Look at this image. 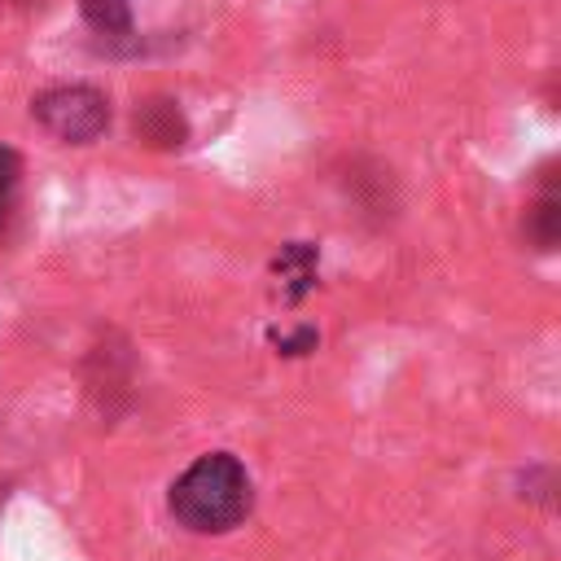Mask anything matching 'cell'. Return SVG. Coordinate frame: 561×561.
<instances>
[{"instance_id": "cell-4", "label": "cell", "mask_w": 561, "mask_h": 561, "mask_svg": "<svg viewBox=\"0 0 561 561\" xmlns=\"http://www.w3.org/2000/svg\"><path fill=\"white\" fill-rule=\"evenodd\" d=\"M316 263H320L316 245H307V241L280 245V254L272 259V272H276V285H280L285 302H298V298L316 285Z\"/></svg>"}, {"instance_id": "cell-9", "label": "cell", "mask_w": 561, "mask_h": 561, "mask_svg": "<svg viewBox=\"0 0 561 561\" xmlns=\"http://www.w3.org/2000/svg\"><path fill=\"white\" fill-rule=\"evenodd\" d=\"M9 224H13V197H0V237L9 232Z\"/></svg>"}, {"instance_id": "cell-1", "label": "cell", "mask_w": 561, "mask_h": 561, "mask_svg": "<svg viewBox=\"0 0 561 561\" xmlns=\"http://www.w3.org/2000/svg\"><path fill=\"white\" fill-rule=\"evenodd\" d=\"M171 517L193 535H224L250 517L254 482L245 465L228 451L197 456L175 482H171Z\"/></svg>"}, {"instance_id": "cell-5", "label": "cell", "mask_w": 561, "mask_h": 561, "mask_svg": "<svg viewBox=\"0 0 561 561\" xmlns=\"http://www.w3.org/2000/svg\"><path fill=\"white\" fill-rule=\"evenodd\" d=\"M79 9H83V22L105 44H118L131 35V0H79Z\"/></svg>"}, {"instance_id": "cell-8", "label": "cell", "mask_w": 561, "mask_h": 561, "mask_svg": "<svg viewBox=\"0 0 561 561\" xmlns=\"http://www.w3.org/2000/svg\"><path fill=\"white\" fill-rule=\"evenodd\" d=\"M272 342H276V351H280V355H307V351H316V342H320V337H316V329H298V333H285V337L276 333Z\"/></svg>"}, {"instance_id": "cell-2", "label": "cell", "mask_w": 561, "mask_h": 561, "mask_svg": "<svg viewBox=\"0 0 561 561\" xmlns=\"http://www.w3.org/2000/svg\"><path fill=\"white\" fill-rule=\"evenodd\" d=\"M31 114L39 118V127L66 145H88L110 127V101L105 92L88 88V83H61L48 88L31 101Z\"/></svg>"}, {"instance_id": "cell-6", "label": "cell", "mask_w": 561, "mask_h": 561, "mask_svg": "<svg viewBox=\"0 0 561 561\" xmlns=\"http://www.w3.org/2000/svg\"><path fill=\"white\" fill-rule=\"evenodd\" d=\"M526 237L535 241V250H552L561 237V202L552 193H543L530 210H526Z\"/></svg>"}, {"instance_id": "cell-3", "label": "cell", "mask_w": 561, "mask_h": 561, "mask_svg": "<svg viewBox=\"0 0 561 561\" xmlns=\"http://www.w3.org/2000/svg\"><path fill=\"white\" fill-rule=\"evenodd\" d=\"M136 136H140L145 145H153V149H175V145L188 140V123H184V114H180L175 101L149 96V101L136 110Z\"/></svg>"}, {"instance_id": "cell-7", "label": "cell", "mask_w": 561, "mask_h": 561, "mask_svg": "<svg viewBox=\"0 0 561 561\" xmlns=\"http://www.w3.org/2000/svg\"><path fill=\"white\" fill-rule=\"evenodd\" d=\"M18 175H22V158H18V149L0 145V197H13Z\"/></svg>"}]
</instances>
